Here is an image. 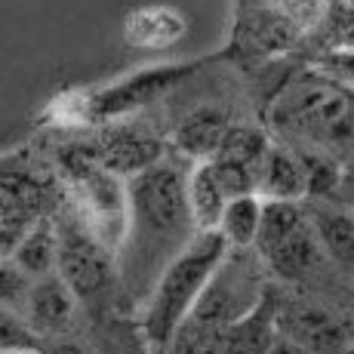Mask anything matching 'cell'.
<instances>
[{
  "label": "cell",
  "instance_id": "10",
  "mask_svg": "<svg viewBox=\"0 0 354 354\" xmlns=\"http://www.w3.org/2000/svg\"><path fill=\"white\" fill-rule=\"evenodd\" d=\"M74 290L65 283L62 274H46L31 283L25 296V317L34 330L40 333H59L65 330L74 311Z\"/></svg>",
  "mask_w": 354,
  "mask_h": 354
},
{
  "label": "cell",
  "instance_id": "7",
  "mask_svg": "<svg viewBox=\"0 0 354 354\" xmlns=\"http://www.w3.org/2000/svg\"><path fill=\"white\" fill-rule=\"evenodd\" d=\"M287 120L305 136H333L348 124V96L333 84H305L287 99Z\"/></svg>",
  "mask_w": 354,
  "mask_h": 354
},
{
  "label": "cell",
  "instance_id": "19",
  "mask_svg": "<svg viewBox=\"0 0 354 354\" xmlns=\"http://www.w3.org/2000/svg\"><path fill=\"white\" fill-rule=\"evenodd\" d=\"M268 151H271V145H268V139H265L262 129H256V127H228V133H225V139H222V148H219L216 158L237 163V167L262 176Z\"/></svg>",
  "mask_w": 354,
  "mask_h": 354
},
{
  "label": "cell",
  "instance_id": "1",
  "mask_svg": "<svg viewBox=\"0 0 354 354\" xmlns=\"http://www.w3.org/2000/svg\"><path fill=\"white\" fill-rule=\"evenodd\" d=\"M129 225L120 243L124 277L133 290H154L167 265L192 243L197 225L188 207V176L176 163L158 160L127 182Z\"/></svg>",
  "mask_w": 354,
  "mask_h": 354
},
{
  "label": "cell",
  "instance_id": "2",
  "mask_svg": "<svg viewBox=\"0 0 354 354\" xmlns=\"http://www.w3.org/2000/svg\"><path fill=\"white\" fill-rule=\"evenodd\" d=\"M228 250L231 243L222 237V231H197L192 243L167 265L142 311V330L151 348L167 351L182 324L192 317L194 305L201 302L209 277L216 274Z\"/></svg>",
  "mask_w": 354,
  "mask_h": 354
},
{
  "label": "cell",
  "instance_id": "4",
  "mask_svg": "<svg viewBox=\"0 0 354 354\" xmlns=\"http://www.w3.org/2000/svg\"><path fill=\"white\" fill-rule=\"evenodd\" d=\"M256 250L265 265L281 277L308 274L324 253L317 231L299 201H265Z\"/></svg>",
  "mask_w": 354,
  "mask_h": 354
},
{
  "label": "cell",
  "instance_id": "18",
  "mask_svg": "<svg viewBox=\"0 0 354 354\" xmlns=\"http://www.w3.org/2000/svg\"><path fill=\"white\" fill-rule=\"evenodd\" d=\"M12 262L31 277H46L59 262V237L46 222H37L28 234L22 237L16 250H12Z\"/></svg>",
  "mask_w": 354,
  "mask_h": 354
},
{
  "label": "cell",
  "instance_id": "27",
  "mask_svg": "<svg viewBox=\"0 0 354 354\" xmlns=\"http://www.w3.org/2000/svg\"><path fill=\"white\" fill-rule=\"evenodd\" d=\"M342 354H354V348H345V351H342Z\"/></svg>",
  "mask_w": 354,
  "mask_h": 354
},
{
  "label": "cell",
  "instance_id": "13",
  "mask_svg": "<svg viewBox=\"0 0 354 354\" xmlns=\"http://www.w3.org/2000/svg\"><path fill=\"white\" fill-rule=\"evenodd\" d=\"M228 201L231 197L222 188L213 163L201 160L192 169V176H188V207H192V219L197 231H219V222H222Z\"/></svg>",
  "mask_w": 354,
  "mask_h": 354
},
{
  "label": "cell",
  "instance_id": "14",
  "mask_svg": "<svg viewBox=\"0 0 354 354\" xmlns=\"http://www.w3.org/2000/svg\"><path fill=\"white\" fill-rule=\"evenodd\" d=\"M308 219L317 231L324 253L354 268V213L333 207V203H326V197H321L317 203H311Z\"/></svg>",
  "mask_w": 354,
  "mask_h": 354
},
{
  "label": "cell",
  "instance_id": "24",
  "mask_svg": "<svg viewBox=\"0 0 354 354\" xmlns=\"http://www.w3.org/2000/svg\"><path fill=\"white\" fill-rule=\"evenodd\" d=\"M265 354H311V351H305L299 342H292V339H274V345H271Z\"/></svg>",
  "mask_w": 354,
  "mask_h": 354
},
{
  "label": "cell",
  "instance_id": "6",
  "mask_svg": "<svg viewBox=\"0 0 354 354\" xmlns=\"http://www.w3.org/2000/svg\"><path fill=\"white\" fill-rule=\"evenodd\" d=\"M274 321L268 299L234 324H201L188 317L163 354H265L274 345Z\"/></svg>",
  "mask_w": 354,
  "mask_h": 354
},
{
  "label": "cell",
  "instance_id": "9",
  "mask_svg": "<svg viewBox=\"0 0 354 354\" xmlns=\"http://www.w3.org/2000/svg\"><path fill=\"white\" fill-rule=\"evenodd\" d=\"M277 324L283 326L287 339L299 342L311 354H342L345 351V333L317 305H290L283 315H277Z\"/></svg>",
  "mask_w": 354,
  "mask_h": 354
},
{
  "label": "cell",
  "instance_id": "16",
  "mask_svg": "<svg viewBox=\"0 0 354 354\" xmlns=\"http://www.w3.org/2000/svg\"><path fill=\"white\" fill-rule=\"evenodd\" d=\"M182 31H185L182 16L163 6H148L127 19V40L133 46H167L179 40Z\"/></svg>",
  "mask_w": 354,
  "mask_h": 354
},
{
  "label": "cell",
  "instance_id": "21",
  "mask_svg": "<svg viewBox=\"0 0 354 354\" xmlns=\"http://www.w3.org/2000/svg\"><path fill=\"white\" fill-rule=\"evenodd\" d=\"M250 31H253V40L262 53H283L292 40V19L265 12L250 25Z\"/></svg>",
  "mask_w": 354,
  "mask_h": 354
},
{
  "label": "cell",
  "instance_id": "3",
  "mask_svg": "<svg viewBox=\"0 0 354 354\" xmlns=\"http://www.w3.org/2000/svg\"><path fill=\"white\" fill-rule=\"evenodd\" d=\"M265 259L250 256L247 247H231L216 274L209 277L192 321L201 324H234L253 315L265 302Z\"/></svg>",
  "mask_w": 354,
  "mask_h": 354
},
{
  "label": "cell",
  "instance_id": "8",
  "mask_svg": "<svg viewBox=\"0 0 354 354\" xmlns=\"http://www.w3.org/2000/svg\"><path fill=\"white\" fill-rule=\"evenodd\" d=\"M59 274L74 290L77 299L99 292L108 281V259L105 247L86 228H74L59 237Z\"/></svg>",
  "mask_w": 354,
  "mask_h": 354
},
{
  "label": "cell",
  "instance_id": "20",
  "mask_svg": "<svg viewBox=\"0 0 354 354\" xmlns=\"http://www.w3.org/2000/svg\"><path fill=\"white\" fill-rule=\"evenodd\" d=\"M315 71L339 90H354V46H333L315 59Z\"/></svg>",
  "mask_w": 354,
  "mask_h": 354
},
{
  "label": "cell",
  "instance_id": "17",
  "mask_svg": "<svg viewBox=\"0 0 354 354\" xmlns=\"http://www.w3.org/2000/svg\"><path fill=\"white\" fill-rule=\"evenodd\" d=\"M262 213H265V201L259 194L228 201L222 222H219L222 237H225L231 247H256L259 228H262Z\"/></svg>",
  "mask_w": 354,
  "mask_h": 354
},
{
  "label": "cell",
  "instance_id": "15",
  "mask_svg": "<svg viewBox=\"0 0 354 354\" xmlns=\"http://www.w3.org/2000/svg\"><path fill=\"white\" fill-rule=\"evenodd\" d=\"M228 133V120L216 108H201L176 129V145L194 160H213Z\"/></svg>",
  "mask_w": 354,
  "mask_h": 354
},
{
  "label": "cell",
  "instance_id": "23",
  "mask_svg": "<svg viewBox=\"0 0 354 354\" xmlns=\"http://www.w3.org/2000/svg\"><path fill=\"white\" fill-rule=\"evenodd\" d=\"M34 326L28 321H19L10 308L3 311V351H12V348H31L34 342Z\"/></svg>",
  "mask_w": 354,
  "mask_h": 354
},
{
  "label": "cell",
  "instance_id": "11",
  "mask_svg": "<svg viewBox=\"0 0 354 354\" xmlns=\"http://www.w3.org/2000/svg\"><path fill=\"white\" fill-rule=\"evenodd\" d=\"M160 160V148L154 139L139 136L133 129H114L102 139L99 148V163L118 176H139L142 169L154 167Z\"/></svg>",
  "mask_w": 354,
  "mask_h": 354
},
{
  "label": "cell",
  "instance_id": "26",
  "mask_svg": "<svg viewBox=\"0 0 354 354\" xmlns=\"http://www.w3.org/2000/svg\"><path fill=\"white\" fill-rule=\"evenodd\" d=\"M3 354H31L28 348H12V351H3Z\"/></svg>",
  "mask_w": 354,
  "mask_h": 354
},
{
  "label": "cell",
  "instance_id": "5",
  "mask_svg": "<svg viewBox=\"0 0 354 354\" xmlns=\"http://www.w3.org/2000/svg\"><path fill=\"white\" fill-rule=\"evenodd\" d=\"M71 188L84 228L105 250H120L129 225V192L120 176L105 169L99 160H84L71 169Z\"/></svg>",
  "mask_w": 354,
  "mask_h": 354
},
{
  "label": "cell",
  "instance_id": "25",
  "mask_svg": "<svg viewBox=\"0 0 354 354\" xmlns=\"http://www.w3.org/2000/svg\"><path fill=\"white\" fill-rule=\"evenodd\" d=\"M40 354H90V351H84L74 342H56V345H50V348H44Z\"/></svg>",
  "mask_w": 354,
  "mask_h": 354
},
{
  "label": "cell",
  "instance_id": "12",
  "mask_svg": "<svg viewBox=\"0 0 354 354\" xmlns=\"http://www.w3.org/2000/svg\"><path fill=\"white\" fill-rule=\"evenodd\" d=\"M308 194V173L296 154L271 145L259 176V197L262 201H302Z\"/></svg>",
  "mask_w": 354,
  "mask_h": 354
},
{
  "label": "cell",
  "instance_id": "22",
  "mask_svg": "<svg viewBox=\"0 0 354 354\" xmlns=\"http://www.w3.org/2000/svg\"><path fill=\"white\" fill-rule=\"evenodd\" d=\"M305 163V173H308V194L311 197H326L336 188V182H339V173H336V167H333L326 158H321V154H315V158H302Z\"/></svg>",
  "mask_w": 354,
  "mask_h": 354
}]
</instances>
